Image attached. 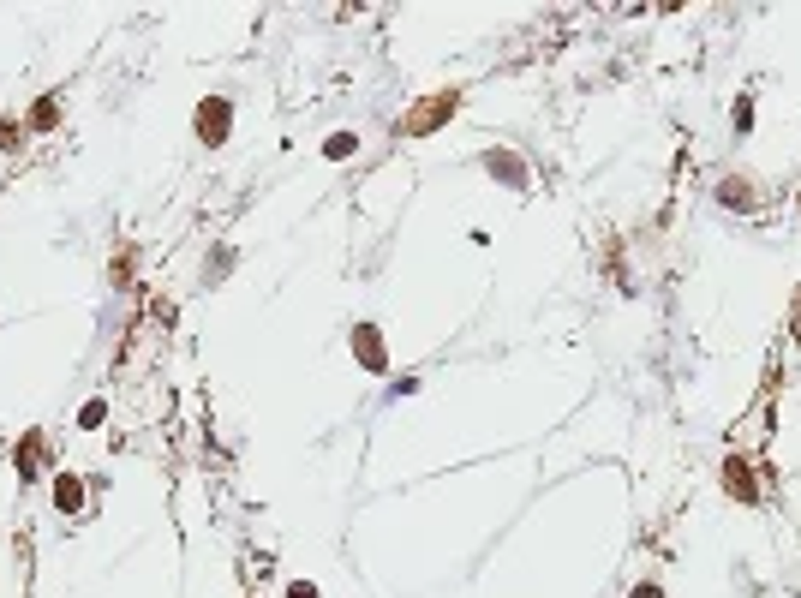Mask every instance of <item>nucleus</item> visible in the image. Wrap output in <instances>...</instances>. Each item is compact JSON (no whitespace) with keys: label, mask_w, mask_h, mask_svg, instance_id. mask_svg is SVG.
I'll return each instance as SVG.
<instances>
[{"label":"nucleus","mask_w":801,"mask_h":598,"mask_svg":"<svg viewBox=\"0 0 801 598\" xmlns=\"http://www.w3.org/2000/svg\"><path fill=\"white\" fill-rule=\"evenodd\" d=\"M228 126H233V102L228 96H203L198 102V115H192V132H198V144H228Z\"/></svg>","instance_id":"nucleus-1"},{"label":"nucleus","mask_w":801,"mask_h":598,"mask_svg":"<svg viewBox=\"0 0 801 598\" xmlns=\"http://www.w3.org/2000/svg\"><path fill=\"white\" fill-rule=\"evenodd\" d=\"M455 102H460L455 90H443V96H430L425 108H413V115L400 120V132H413V138H425V132L437 126V120H443V115H455Z\"/></svg>","instance_id":"nucleus-2"},{"label":"nucleus","mask_w":801,"mask_h":598,"mask_svg":"<svg viewBox=\"0 0 801 598\" xmlns=\"http://www.w3.org/2000/svg\"><path fill=\"white\" fill-rule=\"evenodd\" d=\"M13 455H18V473H25V479H36V473L48 467V431H36V425H30L25 437H18V449H13Z\"/></svg>","instance_id":"nucleus-3"},{"label":"nucleus","mask_w":801,"mask_h":598,"mask_svg":"<svg viewBox=\"0 0 801 598\" xmlns=\"http://www.w3.org/2000/svg\"><path fill=\"white\" fill-rule=\"evenodd\" d=\"M48 491H54V509H60V514H78V509H84V479H78L72 467H60Z\"/></svg>","instance_id":"nucleus-4"},{"label":"nucleus","mask_w":801,"mask_h":598,"mask_svg":"<svg viewBox=\"0 0 801 598\" xmlns=\"http://www.w3.org/2000/svg\"><path fill=\"white\" fill-rule=\"evenodd\" d=\"M353 354L365 359V371H389V359H383V335H377L371 324H353Z\"/></svg>","instance_id":"nucleus-5"},{"label":"nucleus","mask_w":801,"mask_h":598,"mask_svg":"<svg viewBox=\"0 0 801 598\" xmlns=\"http://www.w3.org/2000/svg\"><path fill=\"white\" fill-rule=\"evenodd\" d=\"M485 168L497 174L502 185H527V162H520L515 150H485Z\"/></svg>","instance_id":"nucleus-6"},{"label":"nucleus","mask_w":801,"mask_h":598,"mask_svg":"<svg viewBox=\"0 0 801 598\" xmlns=\"http://www.w3.org/2000/svg\"><path fill=\"white\" fill-rule=\"evenodd\" d=\"M60 126V96H36L25 115V132H54Z\"/></svg>","instance_id":"nucleus-7"},{"label":"nucleus","mask_w":801,"mask_h":598,"mask_svg":"<svg viewBox=\"0 0 801 598\" xmlns=\"http://www.w3.org/2000/svg\"><path fill=\"white\" fill-rule=\"evenodd\" d=\"M25 138H30V132H25V115H0V156H13Z\"/></svg>","instance_id":"nucleus-8"},{"label":"nucleus","mask_w":801,"mask_h":598,"mask_svg":"<svg viewBox=\"0 0 801 598\" xmlns=\"http://www.w3.org/2000/svg\"><path fill=\"white\" fill-rule=\"evenodd\" d=\"M102 425H108V401L90 395L84 407H78V431H102Z\"/></svg>","instance_id":"nucleus-9"},{"label":"nucleus","mask_w":801,"mask_h":598,"mask_svg":"<svg viewBox=\"0 0 801 598\" xmlns=\"http://www.w3.org/2000/svg\"><path fill=\"white\" fill-rule=\"evenodd\" d=\"M353 150H359V138H347V132H341V138H330V144H323V156H330V162L353 156Z\"/></svg>","instance_id":"nucleus-10"},{"label":"nucleus","mask_w":801,"mask_h":598,"mask_svg":"<svg viewBox=\"0 0 801 598\" xmlns=\"http://www.w3.org/2000/svg\"><path fill=\"white\" fill-rule=\"evenodd\" d=\"M287 598H317V586H305V581H300V586H287Z\"/></svg>","instance_id":"nucleus-11"},{"label":"nucleus","mask_w":801,"mask_h":598,"mask_svg":"<svg viewBox=\"0 0 801 598\" xmlns=\"http://www.w3.org/2000/svg\"><path fill=\"white\" fill-rule=\"evenodd\" d=\"M628 598H658V586H634V593Z\"/></svg>","instance_id":"nucleus-12"}]
</instances>
